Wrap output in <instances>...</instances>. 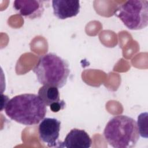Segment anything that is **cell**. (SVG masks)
Listing matches in <instances>:
<instances>
[{
  "label": "cell",
  "instance_id": "obj_4",
  "mask_svg": "<svg viewBox=\"0 0 148 148\" xmlns=\"http://www.w3.org/2000/svg\"><path fill=\"white\" fill-rule=\"evenodd\" d=\"M114 14L131 30L143 29L148 25V1H125L116 8Z\"/></svg>",
  "mask_w": 148,
  "mask_h": 148
},
{
  "label": "cell",
  "instance_id": "obj_6",
  "mask_svg": "<svg viewBox=\"0 0 148 148\" xmlns=\"http://www.w3.org/2000/svg\"><path fill=\"white\" fill-rule=\"evenodd\" d=\"M13 7L18 14L31 20L40 18L44 12L43 1H42L16 0Z\"/></svg>",
  "mask_w": 148,
  "mask_h": 148
},
{
  "label": "cell",
  "instance_id": "obj_3",
  "mask_svg": "<svg viewBox=\"0 0 148 148\" xmlns=\"http://www.w3.org/2000/svg\"><path fill=\"white\" fill-rule=\"evenodd\" d=\"M32 71L40 84L60 88L66 84L70 73L68 62L53 53L42 56Z\"/></svg>",
  "mask_w": 148,
  "mask_h": 148
},
{
  "label": "cell",
  "instance_id": "obj_10",
  "mask_svg": "<svg viewBox=\"0 0 148 148\" xmlns=\"http://www.w3.org/2000/svg\"><path fill=\"white\" fill-rule=\"evenodd\" d=\"M147 113H142L138 116L137 126L139 135L142 138H147Z\"/></svg>",
  "mask_w": 148,
  "mask_h": 148
},
{
  "label": "cell",
  "instance_id": "obj_7",
  "mask_svg": "<svg viewBox=\"0 0 148 148\" xmlns=\"http://www.w3.org/2000/svg\"><path fill=\"white\" fill-rule=\"evenodd\" d=\"M92 144V140L87 132L78 128L72 129L62 142H59V147L88 148Z\"/></svg>",
  "mask_w": 148,
  "mask_h": 148
},
{
  "label": "cell",
  "instance_id": "obj_5",
  "mask_svg": "<svg viewBox=\"0 0 148 148\" xmlns=\"http://www.w3.org/2000/svg\"><path fill=\"white\" fill-rule=\"evenodd\" d=\"M61 121L56 118L46 117L40 122L38 127L39 138L49 147L57 146L60 135Z\"/></svg>",
  "mask_w": 148,
  "mask_h": 148
},
{
  "label": "cell",
  "instance_id": "obj_9",
  "mask_svg": "<svg viewBox=\"0 0 148 148\" xmlns=\"http://www.w3.org/2000/svg\"><path fill=\"white\" fill-rule=\"evenodd\" d=\"M38 95L46 106L50 107L61 101L58 88L53 86L43 85L39 89Z\"/></svg>",
  "mask_w": 148,
  "mask_h": 148
},
{
  "label": "cell",
  "instance_id": "obj_1",
  "mask_svg": "<svg viewBox=\"0 0 148 148\" xmlns=\"http://www.w3.org/2000/svg\"><path fill=\"white\" fill-rule=\"evenodd\" d=\"M5 112L10 119L18 123L34 125L45 118L47 108L38 95L23 94L9 99L5 106Z\"/></svg>",
  "mask_w": 148,
  "mask_h": 148
},
{
  "label": "cell",
  "instance_id": "obj_8",
  "mask_svg": "<svg viewBox=\"0 0 148 148\" xmlns=\"http://www.w3.org/2000/svg\"><path fill=\"white\" fill-rule=\"evenodd\" d=\"M52 7L54 15L64 20L77 16L80 12V2L74 0H53Z\"/></svg>",
  "mask_w": 148,
  "mask_h": 148
},
{
  "label": "cell",
  "instance_id": "obj_2",
  "mask_svg": "<svg viewBox=\"0 0 148 148\" xmlns=\"http://www.w3.org/2000/svg\"><path fill=\"white\" fill-rule=\"evenodd\" d=\"M106 141L114 148H131L136 146L139 133L136 121L126 115L112 117L103 130Z\"/></svg>",
  "mask_w": 148,
  "mask_h": 148
}]
</instances>
